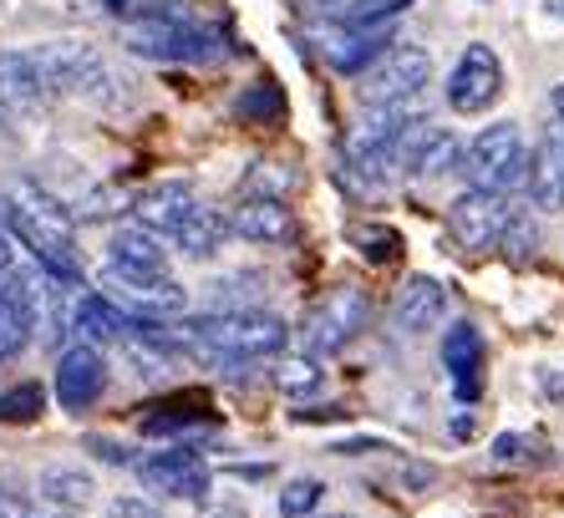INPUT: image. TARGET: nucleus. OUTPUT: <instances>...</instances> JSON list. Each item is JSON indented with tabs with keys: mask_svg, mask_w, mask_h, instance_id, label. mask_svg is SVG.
<instances>
[{
	"mask_svg": "<svg viewBox=\"0 0 564 518\" xmlns=\"http://www.w3.org/2000/svg\"><path fill=\"white\" fill-rule=\"evenodd\" d=\"M0 204H6L11 234L31 249L41 274H52V280H82L77 229H72V208H62V198H52L31 179H15Z\"/></svg>",
	"mask_w": 564,
	"mask_h": 518,
	"instance_id": "nucleus-1",
	"label": "nucleus"
},
{
	"mask_svg": "<svg viewBox=\"0 0 564 518\" xmlns=\"http://www.w3.org/2000/svg\"><path fill=\"white\" fill-rule=\"evenodd\" d=\"M290 341V325L270 311H209L184 325V346L209 350L224 366H250L264 356H280Z\"/></svg>",
	"mask_w": 564,
	"mask_h": 518,
	"instance_id": "nucleus-2",
	"label": "nucleus"
},
{
	"mask_svg": "<svg viewBox=\"0 0 564 518\" xmlns=\"http://www.w3.org/2000/svg\"><path fill=\"white\" fill-rule=\"evenodd\" d=\"M122 46L132 56H148V62H214L219 56V41L169 0L138 6L128 31H122Z\"/></svg>",
	"mask_w": 564,
	"mask_h": 518,
	"instance_id": "nucleus-3",
	"label": "nucleus"
},
{
	"mask_svg": "<svg viewBox=\"0 0 564 518\" xmlns=\"http://www.w3.org/2000/svg\"><path fill=\"white\" fill-rule=\"evenodd\" d=\"M458 173L468 179V188H478V194H499L503 198L509 188H519L524 173H529V153H524V132H519V122H494V128L478 132V138L463 148Z\"/></svg>",
	"mask_w": 564,
	"mask_h": 518,
	"instance_id": "nucleus-4",
	"label": "nucleus"
},
{
	"mask_svg": "<svg viewBox=\"0 0 564 518\" xmlns=\"http://www.w3.org/2000/svg\"><path fill=\"white\" fill-rule=\"evenodd\" d=\"M46 315V274L11 265L0 274V361H15L36 341Z\"/></svg>",
	"mask_w": 564,
	"mask_h": 518,
	"instance_id": "nucleus-5",
	"label": "nucleus"
},
{
	"mask_svg": "<svg viewBox=\"0 0 564 518\" xmlns=\"http://www.w3.org/2000/svg\"><path fill=\"white\" fill-rule=\"evenodd\" d=\"M102 290L128 321H169V315L188 311V290L173 274H138L122 270V265H107Z\"/></svg>",
	"mask_w": 564,
	"mask_h": 518,
	"instance_id": "nucleus-6",
	"label": "nucleus"
},
{
	"mask_svg": "<svg viewBox=\"0 0 564 518\" xmlns=\"http://www.w3.org/2000/svg\"><path fill=\"white\" fill-rule=\"evenodd\" d=\"M367 315H371V300L367 290L356 285H336L321 305L311 311V321H305V356H336V350H346L361 331H367Z\"/></svg>",
	"mask_w": 564,
	"mask_h": 518,
	"instance_id": "nucleus-7",
	"label": "nucleus"
},
{
	"mask_svg": "<svg viewBox=\"0 0 564 518\" xmlns=\"http://www.w3.org/2000/svg\"><path fill=\"white\" fill-rule=\"evenodd\" d=\"M31 62H36L46 91H87V97H102L107 87V62L97 46L87 41H46V46H31Z\"/></svg>",
	"mask_w": 564,
	"mask_h": 518,
	"instance_id": "nucleus-8",
	"label": "nucleus"
},
{
	"mask_svg": "<svg viewBox=\"0 0 564 518\" xmlns=\"http://www.w3.org/2000/svg\"><path fill=\"white\" fill-rule=\"evenodd\" d=\"M132 467H138V483H143L153 498H184V504H198V498H209V488H214L209 463L198 453H188V447L138 457Z\"/></svg>",
	"mask_w": 564,
	"mask_h": 518,
	"instance_id": "nucleus-9",
	"label": "nucleus"
},
{
	"mask_svg": "<svg viewBox=\"0 0 564 518\" xmlns=\"http://www.w3.org/2000/svg\"><path fill=\"white\" fill-rule=\"evenodd\" d=\"M433 82V56L408 41H392L367 72V102H397V97H422Z\"/></svg>",
	"mask_w": 564,
	"mask_h": 518,
	"instance_id": "nucleus-10",
	"label": "nucleus"
},
{
	"mask_svg": "<svg viewBox=\"0 0 564 518\" xmlns=\"http://www.w3.org/2000/svg\"><path fill=\"white\" fill-rule=\"evenodd\" d=\"M503 91V66L494 56V46H468L453 66V77H447V107L463 117H478L488 107L499 102Z\"/></svg>",
	"mask_w": 564,
	"mask_h": 518,
	"instance_id": "nucleus-11",
	"label": "nucleus"
},
{
	"mask_svg": "<svg viewBox=\"0 0 564 518\" xmlns=\"http://www.w3.org/2000/svg\"><path fill=\"white\" fill-rule=\"evenodd\" d=\"M463 143L447 128H433V122H412L408 132H397L392 143V163L408 179H437V173L458 169Z\"/></svg>",
	"mask_w": 564,
	"mask_h": 518,
	"instance_id": "nucleus-12",
	"label": "nucleus"
},
{
	"mask_svg": "<svg viewBox=\"0 0 564 518\" xmlns=\"http://www.w3.org/2000/svg\"><path fill=\"white\" fill-rule=\"evenodd\" d=\"M503 224H509V198L499 194H478V188H468V194L453 198V208H447V234L458 239L463 249H499V234Z\"/></svg>",
	"mask_w": 564,
	"mask_h": 518,
	"instance_id": "nucleus-13",
	"label": "nucleus"
},
{
	"mask_svg": "<svg viewBox=\"0 0 564 518\" xmlns=\"http://www.w3.org/2000/svg\"><path fill=\"white\" fill-rule=\"evenodd\" d=\"M102 391H107V361H102V350L87 346V341L66 346L62 361H56V402H62L66 412H87V407H93Z\"/></svg>",
	"mask_w": 564,
	"mask_h": 518,
	"instance_id": "nucleus-14",
	"label": "nucleus"
},
{
	"mask_svg": "<svg viewBox=\"0 0 564 518\" xmlns=\"http://www.w3.org/2000/svg\"><path fill=\"white\" fill-rule=\"evenodd\" d=\"M392 46V21H377V26H330L321 31V56H326L336 72L356 77V72H367L381 52Z\"/></svg>",
	"mask_w": 564,
	"mask_h": 518,
	"instance_id": "nucleus-15",
	"label": "nucleus"
},
{
	"mask_svg": "<svg viewBox=\"0 0 564 518\" xmlns=\"http://www.w3.org/2000/svg\"><path fill=\"white\" fill-rule=\"evenodd\" d=\"M524 188L534 198V208H544V214L564 208V128H550L539 138V148L529 153Z\"/></svg>",
	"mask_w": 564,
	"mask_h": 518,
	"instance_id": "nucleus-16",
	"label": "nucleus"
},
{
	"mask_svg": "<svg viewBox=\"0 0 564 518\" xmlns=\"http://www.w3.org/2000/svg\"><path fill=\"white\" fill-rule=\"evenodd\" d=\"M229 234L250 239V245H285L295 239V214L285 208V198H245L229 214Z\"/></svg>",
	"mask_w": 564,
	"mask_h": 518,
	"instance_id": "nucleus-17",
	"label": "nucleus"
},
{
	"mask_svg": "<svg viewBox=\"0 0 564 518\" xmlns=\"http://www.w3.org/2000/svg\"><path fill=\"white\" fill-rule=\"evenodd\" d=\"M46 97H52V91H46V82H41L31 52H0V112L6 117L36 112Z\"/></svg>",
	"mask_w": 564,
	"mask_h": 518,
	"instance_id": "nucleus-18",
	"label": "nucleus"
},
{
	"mask_svg": "<svg viewBox=\"0 0 564 518\" xmlns=\"http://www.w3.org/2000/svg\"><path fill=\"white\" fill-rule=\"evenodd\" d=\"M447 315V290L437 285L433 274H412L408 285L397 290V325L408 331V336H427L437 331Z\"/></svg>",
	"mask_w": 564,
	"mask_h": 518,
	"instance_id": "nucleus-19",
	"label": "nucleus"
},
{
	"mask_svg": "<svg viewBox=\"0 0 564 518\" xmlns=\"http://www.w3.org/2000/svg\"><path fill=\"white\" fill-rule=\"evenodd\" d=\"M194 204L198 198H194L188 183H158V188H148V194L132 204V224H143V229H153V234L169 239V234L188 219V208Z\"/></svg>",
	"mask_w": 564,
	"mask_h": 518,
	"instance_id": "nucleus-20",
	"label": "nucleus"
},
{
	"mask_svg": "<svg viewBox=\"0 0 564 518\" xmlns=\"http://www.w3.org/2000/svg\"><path fill=\"white\" fill-rule=\"evenodd\" d=\"M112 265L138 270V274H169L163 234L143 229V224H118V234H112Z\"/></svg>",
	"mask_w": 564,
	"mask_h": 518,
	"instance_id": "nucleus-21",
	"label": "nucleus"
},
{
	"mask_svg": "<svg viewBox=\"0 0 564 518\" xmlns=\"http://www.w3.org/2000/svg\"><path fill=\"white\" fill-rule=\"evenodd\" d=\"M443 366L458 381V397H478V366H484V336L468 321L443 336Z\"/></svg>",
	"mask_w": 564,
	"mask_h": 518,
	"instance_id": "nucleus-22",
	"label": "nucleus"
},
{
	"mask_svg": "<svg viewBox=\"0 0 564 518\" xmlns=\"http://www.w3.org/2000/svg\"><path fill=\"white\" fill-rule=\"evenodd\" d=\"M224 234H229V214L194 204V208H188V219L178 224V229H173L169 239H173V249H184L188 259H209L214 249L224 245Z\"/></svg>",
	"mask_w": 564,
	"mask_h": 518,
	"instance_id": "nucleus-23",
	"label": "nucleus"
},
{
	"mask_svg": "<svg viewBox=\"0 0 564 518\" xmlns=\"http://www.w3.org/2000/svg\"><path fill=\"white\" fill-rule=\"evenodd\" d=\"M128 325L132 321L107 295H82L77 300V315H72V331H77L87 346H97V341H122V336H128Z\"/></svg>",
	"mask_w": 564,
	"mask_h": 518,
	"instance_id": "nucleus-24",
	"label": "nucleus"
},
{
	"mask_svg": "<svg viewBox=\"0 0 564 518\" xmlns=\"http://www.w3.org/2000/svg\"><path fill=\"white\" fill-rule=\"evenodd\" d=\"M214 428V412L204 397H173V407H153V417H143L148 438H184V432H204Z\"/></svg>",
	"mask_w": 564,
	"mask_h": 518,
	"instance_id": "nucleus-25",
	"label": "nucleus"
},
{
	"mask_svg": "<svg viewBox=\"0 0 564 518\" xmlns=\"http://www.w3.org/2000/svg\"><path fill=\"white\" fill-rule=\"evenodd\" d=\"M41 498L56 508V514H77L97 498V483L93 473H82V467H46L41 473Z\"/></svg>",
	"mask_w": 564,
	"mask_h": 518,
	"instance_id": "nucleus-26",
	"label": "nucleus"
},
{
	"mask_svg": "<svg viewBox=\"0 0 564 518\" xmlns=\"http://www.w3.org/2000/svg\"><path fill=\"white\" fill-rule=\"evenodd\" d=\"M412 0H321L330 26H377V21H397Z\"/></svg>",
	"mask_w": 564,
	"mask_h": 518,
	"instance_id": "nucleus-27",
	"label": "nucleus"
},
{
	"mask_svg": "<svg viewBox=\"0 0 564 518\" xmlns=\"http://www.w3.org/2000/svg\"><path fill=\"white\" fill-rule=\"evenodd\" d=\"M321 381H326V371H321V361L315 356H285V361L275 366V387L285 391V397H315L321 391Z\"/></svg>",
	"mask_w": 564,
	"mask_h": 518,
	"instance_id": "nucleus-28",
	"label": "nucleus"
},
{
	"mask_svg": "<svg viewBox=\"0 0 564 518\" xmlns=\"http://www.w3.org/2000/svg\"><path fill=\"white\" fill-rule=\"evenodd\" d=\"M46 412V391L36 381H21V387L0 391V422H11V428H26L36 417Z\"/></svg>",
	"mask_w": 564,
	"mask_h": 518,
	"instance_id": "nucleus-29",
	"label": "nucleus"
},
{
	"mask_svg": "<svg viewBox=\"0 0 564 518\" xmlns=\"http://www.w3.org/2000/svg\"><path fill=\"white\" fill-rule=\"evenodd\" d=\"M239 117H250V122H280L285 117V91L275 82H260L254 91L239 97Z\"/></svg>",
	"mask_w": 564,
	"mask_h": 518,
	"instance_id": "nucleus-30",
	"label": "nucleus"
},
{
	"mask_svg": "<svg viewBox=\"0 0 564 518\" xmlns=\"http://www.w3.org/2000/svg\"><path fill=\"white\" fill-rule=\"evenodd\" d=\"M499 249L509 259H529L539 249V229H534V219H529L524 208H509V224H503V234H499Z\"/></svg>",
	"mask_w": 564,
	"mask_h": 518,
	"instance_id": "nucleus-31",
	"label": "nucleus"
},
{
	"mask_svg": "<svg viewBox=\"0 0 564 518\" xmlns=\"http://www.w3.org/2000/svg\"><path fill=\"white\" fill-rule=\"evenodd\" d=\"M321 498H326V483L321 478H290L285 493H280V514L285 518H305L321 508Z\"/></svg>",
	"mask_w": 564,
	"mask_h": 518,
	"instance_id": "nucleus-32",
	"label": "nucleus"
},
{
	"mask_svg": "<svg viewBox=\"0 0 564 518\" xmlns=\"http://www.w3.org/2000/svg\"><path fill=\"white\" fill-rule=\"evenodd\" d=\"M356 245H361V255H367L371 265H387V259H397L402 239H397V229H381V224H367V229H356Z\"/></svg>",
	"mask_w": 564,
	"mask_h": 518,
	"instance_id": "nucleus-33",
	"label": "nucleus"
},
{
	"mask_svg": "<svg viewBox=\"0 0 564 518\" xmlns=\"http://www.w3.org/2000/svg\"><path fill=\"white\" fill-rule=\"evenodd\" d=\"M15 265V234H11V224H6V204H0V274Z\"/></svg>",
	"mask_w": 564,
	"mask_h": 518,
	"instance_id": "nucleus-34",
	"label": "nucleus"
},
{
	"mask_svg": "<svg viewBox=\"0 0 564 518\" xmlns=\"http://www.w3.org/2000/svg\"><path fill=\"white\" fill-rule=\"evenodd\" d=\"M519 453H524V438H519V432H503V438L494 442V457H499V463H513Z\"/></svg>",
	"mask_w": 564,
	"mask_h": 518,
	"instance_id": "nucleus-35",
	"label": "nucleus"
},
{
	"mask_svg": "<svg viewBox=\"0 0 564 518\" xmlns=\"http://www.w3.org/2000/svg\"><path fill=\"white\" fill-rule=\"evenodd\" d=\"M0 518H36V508L26 498H15V493H0Z\"/></svg>",
	"mask_w": 564,
	"mask_h": 518,
	"instance_id": "nucleus-36",
	"label": "nucleus"
},
{
	"mask_svg": "<svg viewBox=\"0 0 564 518\" xmlns=\"http://www.w3.org/2000/svg\"><path fill=\"white\" fill-rule=\"evenodd\" d=\"M301 422H341L346 417V407H321V412H295Z\"/></svg>",
	"mask_w": 564,
	"mask_h": 518,
	"instance_id": "nucleus-37",
	"label": "nucleus"
},
{
	"mask_svg": "<svg viewBox=\"0 0 564 518\" xmlns=\"http://www.w3.org/2000/svg\"><path fill=\"white\" fill-rule=\"evenodd\" d=\"M198 518H250L245 508H235V504H224V508H204Z\"/></svg>",
	"mask_w": 564,
	"mask_h": 518,
	"instance_id": "nucleus-38",
	"label": "nucleus"
},
{
	"mask_svg": "<svg viewBox=\"0 0 564 518\" xmlns=\"http://www.w3.org/2000/svg\"><path fill=\"white\" fill-rule=\"evenodd\" d=\"M550 107H554V117H560V122H564V82L550 91Z\"/></svg>",
	"mask_w": 564,
	"mask_h": 518,
	"instance_id": "nucleus-39",
	"label": "nucleus"
},
{
	"mask_svg": "<svg viewBox=\"0 0 564 518\" xmlns=\"http://www.w3.org/2000/svg\"><path fill=\"white\" fill-rule=\"evenodd\" d=\"M107 11H112V15H128L132 6H128V0H107Z\"/></svg>",
	"mask_w": 564,
	"mask_h": 518,
	"instance_id": "nucleus-40",
	"label": "nucleus"
},
{
	"mask_svg": "<svg viewBox=\"0 0 564 518\" xmlns=\"http://www.w3.org/2000/svg\"><path fill=\"white\" fill-rule=\"evenodd\" d=\"M36 518H66V514H36Z\"/></svg>",
	"mask_w": 564,
	"mask_h": 518,
	"instance_id": "nucleus-41",
	"label": "nucleus"
},
{
	"mask_svg": "<svg viewBox=\"0 0 564 518\" xmlns=\"http://www.w3.org/2000/svg\"><path fill=\"white\" fill-rule=\"evenodd\" d=\"M6 122H11V117H6V112H0V128H6Z\"/></svg>",
	"mask_w": 564,
	"mask_h": 518,
	"instance_id": "nucleus-42",
	"label": "nucleus"
}]
</instances>
